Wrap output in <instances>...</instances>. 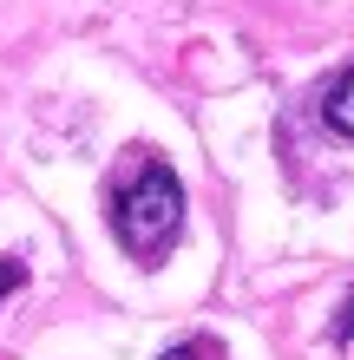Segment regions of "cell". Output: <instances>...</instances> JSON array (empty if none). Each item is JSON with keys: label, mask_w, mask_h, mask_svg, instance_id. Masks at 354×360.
<instances>
[{"label": "cell", "mask_w": 354, "mask_h": 360, "mask_svg": "<svg viewBox=\"0 0 354 360\" xmlns=\"http://www.w3.org/2000/svg\"><path fill=\"white\" fill-rule=\"evenodd\" d=\"M132 158L138 164L112 190V229H118V243L132 249V256L151 262L184 229V184H177V171L164 158H144V151H132Z\"/></svg>", "instance_id": "obj_1"}, {"label": "cell", "mask_w": 354, "mask_h": 360, "mask_svg": "<svg viewBox=\"0 0 354 360\" xmlns=\"http://www.w3.org/2000/svg\"><path fill=\"white\" fill-rule=\"evenodd\" d=\"M164 360H223L210 341H184V347H171V354H164Z\"/></svg>", "instance_id": "obj_3"}, {"label": "cell", "mask_w": 354, "mask_h": 360, "mask_svg": "<svg viewBox=\"0 0 354 360\" xmlns=\"http://www.w3.org/2000/svg\"><path fill=\"white\" fill-rule=\"evenodd\" d=\"M322 112H328V124H335L341 138H354V66L328 86V105H322Z\"/></svg>", "instance_id": "obj_2"}, {"label": "cell", "mask_w": 354, "mask_h": 360, "mask_svg": "<svg viewBox=\"0 0 354 360\" xmlns=\"http://www.w3.org/2000/svg\"><path fill=\"white\" fill-rule=\"evenodd\" d=\"M20 282H27V269H20L13 256H0V295H13Z\"/></svg>", "instance_id": "obj_4"}]
</instances>
